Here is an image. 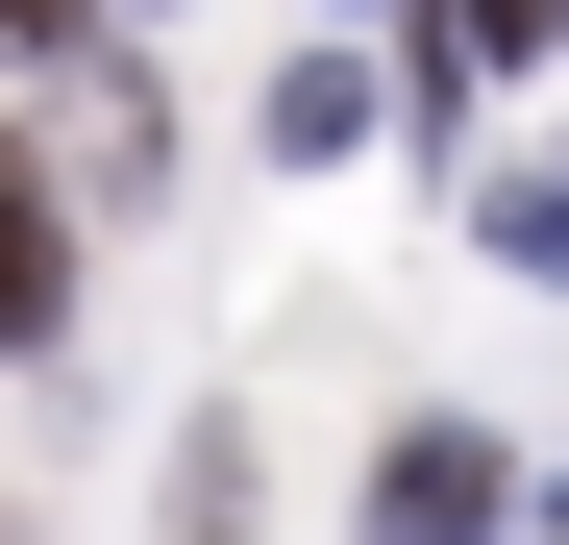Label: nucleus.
Here are the masks:
<instances>
[{
    "mask_svg": "<svg viewBox=\"0 0 569 545\" xmlns=\"http://www.w3.org/2000/svg\"><path fill=\"white\" fill-rule=\"evenodd\" d=\"M496 521H520V446H496V422L371 446V545H496Z\"/></svg>",
    "mask_w": 569,
    "mask_h": 545,
    "instance_id": "1",
    "label": "nucleus"
},
{
    "mask_svg": "<svg viewBox=\"0 0 569 545\" xmlns=\"http://www.w3.org/2000/svg\"><path fill=\"white\" fill-rule=\"evenodd\" d=\"M50 323H74V199L0 149V347H50Z\"/></svg>",
    "mask_w": 569,
    "mask_h": 545,
    "instance_id": "2",
    "label": "nucleus"
},
{
    "mask_svg": "<svg viewBox=\"0 0 569 545\" xmlns=\"http://www.w3.org/2000/svg\"><path fill=\"white\" fill-rule=\"evenodd\" d=\"M272 149H298V174L371 149V50H298V75H272Z\"/></svg>",
    "mask_w": 569,
    "mask_h": 545,
    "instance_id": "3",
    "label": "nucleus"
},
{
    "mask_svg": "<svg viewBox=\"0 0 569 545\" xmlns=\"http://www.w3.org/2000/svg\"><path fill=\"white\" fill-rule=\"evenodd\" d=\"M446 50L470 75H545V0H446Z\"/></svg>",
    "mask_w": 569,
    "mask_h": 545,
    "instance_id": "4",
    "label": "nucleus"
},
{
    "mask_svg": "<svg viewBox=\"0 0 569 545\" xmlns=\"http://www.w3.org/2000/svg\"><path fill=\"white\" fill-rule=\"evenodd\" d=\"M0 50H74V0H0Z\"/></svg>",
    "mask_w": 569,
    "mask_h": 545,
    "instance_id": "5",
    "label": "nucleus"
}]
</instances>
